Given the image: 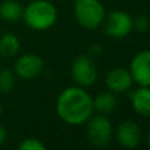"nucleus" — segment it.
<instances>
[{
  "label": "nucleus",
  "mask_w": 150,
  "mask_h": 150,
  "mask_svg": "<svg viewBox=\"0 0 150 150\" xmlns=\"http://www.w3.org/2000/svg\"><path fill=\"white\" fill-rule=\"evenodd\" d=\"M55 111L65 124L73 127L83 125L95 112L92 96L84 87H67L58 95Z\"/></svg>",
  "instance_id": "obj_1"
},
{
  "label": "nucleus",
  "mask_w": 150,
  "mask_h": 150,
  "mask_svg": "<svg viewBox=\"0 0 150 150\" xmlns=\"http://www.w3.org/2000/svg\"><path fill=\"white\" fill-rule=\"evenodd\" d=\"M28 28L33 30H47L58 18L57 7L50 0H32L23 11L21 17Z\"/></svg>",
  "instance_id": "obj_2"
},
{
  "label": "nucleus",
  "mask_w": 150,
  "mask_h": 150,
  "mask_svg": "<svg viewBox=\"0 0 150 150\" xmlns=\"http://www.w3.org/2000/svg\"><path fill=\"white\" fill-rule=\"evenodd\" d=\"M74 17L83 29L93 30L103 24L105 9L99 0H76L74 4Z\"/></svg>",
  "instance_id": "obj_3"
},
{
  "label": "nucleus",
  "mask_w": 150,
  "mask_h": 150,
  "mask_svg": "<svg viewBox=\"0 0 150 150\" xmlns=\"http://www.w3.org/2000/svg\"><path fill=\"white\" fill-rule=\"evenodd\" d=\"M86 136L88 142L95 148H105L112 140L113 128L108 115L96 113L86 121Z\"/></svg>",
  "instance_id": "obj_4"
},
{
  "label": "nucleus",
  "mask_w": 150,
  "mask_h": 150,
  "mask_svg": "<svg viewBox=\"0 0 150 150\" xmlns=\"http://www.w3.org/2000/svg\"><path fill=\"white\" fill-rule=\"evenodd\" d=\"M104 32L111 38H125L133 30V17L125 11H112L103 20Z\"/></svg>",
  "instance_id": "obj_5"
},
{
  "label": "nucleus",
  "mask_w": 150,
  "mask_h": 150,
  "mask_svg": "<svg viewBox=\"0 0 150 150\" xmlns=\"http://www.w3.org/2000/svg\"><path fill=\"white\" fill-rule=\"evenodd\" d=\"M98 66L90 54H80L73 61L71 65V76L76 86L90 87L98 80Z\"/></svg>",
  "instance_id": "obj_6"
},
{
  "label": "nucleus",
  "mask_w": 150,
  "mask_h": 150,
  "mask_svg": "<svg viewBox=\"0 0 150 150\" xmlns=\"http://www.w3.org/2000/svg\"><path fill=\"white\" fill-rule=\"evenodd\" d=\"M142 132L140 125L133 120H124L116 128V141L125 149H134L141 144Z\"/></svg>",
  "instance_id": "obj_7"
},
{
  "label": "nucleus",
  "mask_w": 150,
  "mask_h": 150,
  "mask_svg": "<svg viewBox=\"0 0 150 150\" xmlns=\"http://www.w3.org/2000/svg\"><path fill=\"white\" fill-rule=\"evenodd\" d=\"M44 70V61L40 55L26 53L17 58L15 63V74L21 79H36Z\"/></svg>",
  "instance_id": "obj_8"
},
{
  "label": "nucleus",
  "mask_w": 150,
  "mask_h": 150,
  "mask_svg": "<svg viewBox=\"0 0 150 150\" xmlns=\"http://www.w3.org/2000/svg\"><path fill=\"white\" fill-rule=\"evenodd\" d=\"M129 71L137 86L150 87V50H141L132 58Z\"/></svg>",
  "instance_id": "obj_9"
},
{
  "label": "nucleus",
  "mask_w": 150,
  "mask_h": 150,
  "mask_svg": "<svg viewBox=\"0 0 150 150\" xmlns=\"http://www.w3.org/2000/svg\"><path fill=\"white\" fill-rule=\"evenodd\" d=\"M134 84L132 74L128 69L113 67L108 71L105 76V86L113 93H124Z\"/></svg>",
  "instance_id": "obj_10"
},
{
  "label": "nucleus",
  "mask_w": 150,
  "mask_h": 150,
  "mask_svg": "<svg viewBox=\"0 0 150 150\" xmlns=\"http://www.w3.org/2000/svg\"><path fill=\"white\" fill-rule=\"evenodd\" d=\"M130 104L141 117H150V87L138 86L130 93Z\"/></svg>",
  "instance_id": "obj_11"
},
{
  "label": "nucleus",
  "mask_w": 150,
  "mask_h": 150,
  "mask_svg": "<svg viewBox=\"0 0 150 150\" xmlns=\"http://www.w3.org/2000/svg\"><path fill=\"white\" fill-rule=\"evenodd\" d=\"M93 111L98 113L109 115L116 109L117 107V98L112 91H103L99 92L96 96L92 98Z\"/></svg>",
  "instance_id": "obj_12"
},
{
  "label": "nucleus",
  "mask_w": 150,
  "mask_h": 150,
  "mask_svg": "<svg viewBox=\"0 0 150 150\" xmlns=\"http://www.w3.org/2000/svg\"><path fill=\"white\" fill-rule=\"evenodd\" d=\"M23 5L17 0H4L0 4V17L5 21H17L23 17Z\"/></svg>",
  "instance_id": "obj_13"
},
{
  "label": "nucleus",
  "mask_w": 150,
  "mask_h": 150,
  "mask_svg": "<svg viewBox=\"0 0 150 150\" xmlns=\"http://www.w3.org/2000/svg\"><path fill=\"white\" fill-rule=\"evenodd\" d=\"M20 52V40L12 33H5L0 37V57L12 58Z\"/></svg>",
  "instance_id": "obj_14"
},
{
  "label": "nucleus",
  "mask_w": 150,
  "mask_h": 150,
  "mask_svg": "<svg viewBox=\"0 0 150 150\" xmlns=\"http://www.w3.org/2000/svg\"><path fill=\"white\" fill-rule=\"evenodd\" d=\"M15 86V74L11 70H4L0 71V91L1 92H9Z\"/></svg>",
  "instance_id": "obj_15"
},
{
  "label": "nucleus",
  "mask_w": 150,
  "mask_h": 150,
  "mask_svg": "<svg viewBox=\"0 0 150 150\" xmlns=\"http://www.w3.org/2000/svg\"><path fill=\"white\" fill-rule=\"evenodd\" d=\"M45 148L46 146L38 138H34V137L24 138L20 142V145H18V149L20 150H45Z\"/></svg>",
  "instance_id": "obj_16"
},
{
  "label": "nucleus",
  "mask_w": 150,
  "mask_h": 150,
  "mask_svg": "<svg viewBox=\"0 0 150 150\" xmlns=\"http://www.w3.org/2000/svg\"><path fill=\"white\" fill-rule=\"evenodd\" d=\"M150 28V21L146 16L140 15L133 18V30L137 32H146Z\"/></svg>",
  "instance_id": "obj_17"
},
{
  "label": "nucleus",
  "mask_w": 150,
  "mask_h": 150,
  "mask_svg": "<svg viewBox=\"0 0 150 150\" xmlns=\"http://www.w3.org/2000/svg\"><path fill=\"white\" fill-rule=\"evenodd\" d=\"M5 140H7V130H5L4 127L0 125V145H3L5 142Z\"/></svg>",
  "instance_id": "obj_18"
},
{
  "label": "nucleus",
  "mask_w": 150,
  "mask_h": 150,
  "mask_svg": "<svg viewBox=\"0 0 150 150\" xmlns=\"http://www.w3.org/2000/svg\"><path fill=\"white\" fill-rule=\"evenodd\" d=\"M100 52H101V46H99V44H92V46L90 49L91 54H99Z\"/></svg>",
  "instance_id": "obj_19"
},
{
  "label": "nucleus",
  "mask_w": 150,
  "mask_h": 150,
  "mask_svg": "<svg viewBox=\"0 0 150 150\" xmlns=\"http://www.w3.org/2000/svg\"><path fill=\"white\" fill-rule=\"evenodd\" d=\"M146 142H148V145H149V148H150V128H149L148 133H146Z\"/></svg>",
  "instance_id": "obj_20"
},
{
  "label": "nucleus",
  "mask_w": 150,
  "mask_h": 150,
  "mask_svg": "<svg viewBox=\"0 0 150 150\" xmlns=\"http://www.w3.org/2000/svg\"><path fill=\"white\" fill-rule=\"evenodd\" d=\"M0 115H1V103H0Z\"/></svg>",
  "instance_id": "obj_21"
}]
</instances>
